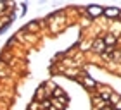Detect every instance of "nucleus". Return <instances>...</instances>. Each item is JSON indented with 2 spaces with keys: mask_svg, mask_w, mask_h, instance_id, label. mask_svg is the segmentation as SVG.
Instances as JSON below:
<instances>
[{
  "mask_svg": "<svg viewBox=\"0 0 121 110\" xmlns=\"http://www.w3.org/2000/svg\"><path fill=\"white\" fill-rule=\"evenodd\" d=\"M119 14H121V10L118 7H107V9H104V16H106L107 19H118Z\"/></svg>",
  "mask_w": 121,
  "mask_h": 110,
  "instance_id": "2",
  "label": "nucleus"
},
{
  "mask_svg": "<svg viewBox=\"0 0 121 110\" xmlns=\"http://www.w3.org/2000/svg\"><path fill=\"white\" fill-rule=\"evenodd\" d=\"M100 100H102V102H111V100H112L111 93H102V95H100Z\"/></svg>",
  "mask_w": 121,
  "mask_h": 110,
  "instance_id": "7",
  "label": "nucleus"
},
{
  "mask_svg": "<svg viewBox=\"0 0 121 110\" xmlns=\"http://www.w3.org/2000/svg\"><path fill=\"white\" fill-rule=\"evenodd\" d=\"M7 28H9V24H4V26H0V33H4V31H7Z\"/></svg>",
  "mask_w": 121,
  "mask_h": 110,
  "instance_id": "8",
  "label": "nucleus"
},
{
  "mask_svg": "<svg viewBox=\"0 0 121 110\" xmlns=\"http://www.w3.org/2000/svg\"><path fill=\"white\" fill-rule=\"evenodd\" d=\"M86 14H88V17L95 19V17L104 16V9L100 7V5H88V7H86Z\"/></svg>",
  "mask_w": 121,
  "mask_h": 110,
  "instance_id": "1",
  "label": "nucleus"
},
{
  "mask_svg": "<svg viewBox=\"0 0 121 110\" xmlns=\"http://www.w3.org/2000/svg\"><path fill=\"white\" fill-rule=\"evenodd\" d=\"M116 110H121V108H116Z\"/></svg>",
  "mask_w": 121,
  "mask_h": 110,
  "instance_id": "10",
  "label": "nucleus"
},
{
  "mask_svg": "<svg viewBox=\"0 0 121 110\" xmlns=\"http://www.w3.org/2000/svg\"><path fill=\"white\" fill-rule=\"evenodd\" d=\"M104 43H106V47L107 48H114V47H116V43H118V38L116 36H114V35H107L106 38H104Z\"/></svg>",
  "mask_w": 121,
  "mask_h": 110,
  "instance_id": "4",
  "label": "nucleus"
},
{
  "mask_svg": "<svg viewBox=\"0 0 121 110\" xmlns=\"http://www.w3.org/2000/svg\"><path fill=\"white\" fill-rule=\"evenodd\" d=\"M83 84H85L86 88H90V90H93V88H97V82L93 81L92 78H85V81H83Z\"/></svg>",
  "mask_w": 121,
  "mask_h": 110,
  "instance_id": "5",
  "label": "nucleus"
},
{
  "mask_svg": "<svg viewBox=\"0 0 121 110\" xmlns=\"http://www.w3.org/2000/svg\"><path fill=\"white\" fill-rule=\"evenodd\" d=\"M52 96H54V98H60V96H64V91L60 90V88H54V91H52Z\"/></svg>",
  "mask_w": 121,
  "mask_h": 110,
  "instance_id": "6",
  "label": "nucleus"
},
{
  "mask_svg": "<svg viewBox=\"0 0 121 110\" xmlns=\"http://www.w3.org/2000/svg\"><path fill=\"white\" fill-rule=\"evenodd\" d=\"M93 52H95V53H104V50H106V43H104V40H95V41H93Z\"/></svg>",
  "mask_w": 121,
  "mask_h": 110,
  "instance_id": "3",
  "label": "nucleus"
},
{
  "mask_svg": "<svg viewBox=\"0 0 121 110\" xmlns=\"http://www.w3.org/2000/svg\"><path fill=\"white\" fill-rule=\"evenodd\" d=\"M100 110H114V107H111V105H106V107H102Z\"/></svg>",
  "mask_w": 121,
  "mask_h": 110,
  "instance_id": "9",
  "label": "nucleus"
}]
</instances>
